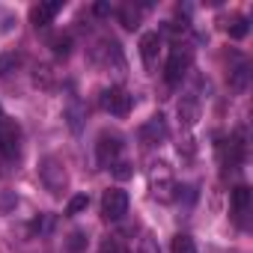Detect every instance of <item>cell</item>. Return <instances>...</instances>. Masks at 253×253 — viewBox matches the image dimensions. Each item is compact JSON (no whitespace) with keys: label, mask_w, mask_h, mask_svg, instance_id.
I'll list each match as a JSON object with an SVG mask.
<instances>
[{"label":"cell","mask_w":253,"mask_h":253,"mask_svg":"<svg viewBox=\"0 0 253 253\" xmlns=\"http://www.w3.org/2000/svg\"><path fill=\"white\" fill-rule=\"evenodd\" d=\"M113 176H116L119 182L131 179V176H134V164H128V161H119V164H113Z\"/></svg>","instance_id":"obj_22"},{"label":"cell","mask_w":253,"mask_h":253,"mask_svg":"<svg viewBox=\"0 0 253 253\" xmlns=\"http://www.w3.org/2000/svg\"><path fill=\"white\" fill-rule=\"evenodd\" d=\"M39 173H42L45 185H48L54 194L66 185V170H63V164H60L57 158H45V161H42V167H39Z\"/></svg>","instance_id":"obj_5"},{"label":"cell","mask_w":253,"mask_h":253,"mask_svg":"<svg viewBox=\"0 0 253 253\" xmlns=\"http://www.w3.org/2000/svg\"><path fill=\"white\" fill-rule=\"evenodd\" d=\"M6 122V113H3V107H0V125H3Z\"/></svg>","instance_id":"obj_29"},{"label":"cell","mask_w":253,"mask_h":253,"mask_svg":"<svg viewBox=\"0 0 253 253\" xmlns=\"http://www.w3.org/2000/svg\"><path fill=\"white\" fill-rule=\"evenodd\" d=\"M15 203H18V197L12 191H3V194H0V214H6L9 209H15Z\"/></svg>","instance_id":"obj_23"},{"label":"cell","mask_w":253,"mask_h":253,"mask_svg":"<svg viewBox=\"0 0 253 253\" xmlns=\"http://www.w3.org/2000/svg\"><path fill=\"white\" fill-rule=\"evenodd\" d=\"M197 116H200L197 101H194V98H182V101H179V119H182L185 125H194V122H197Z\"/></svg>","instance_id":"obj_11"},{"label":"cell","mask_w":253,"mask_h":253,"mask_svg":"<svg viewBox=\"0 0 253 253\" xmlns=\"http://www.w3.org/2000/svg\"><path fill=\"white\" fill-rule=\"evenodd\" d=\"M140 137H143V143H149V146H155L158 140L167 137V122H164L161 113H155V116L143 125V128H140Z\"/></svg>","instance_id":"obj_8"},{"label":"cell","mask_w":253,"mask_h":253,"mask_svg":"<svg viewBox=\"0 0 253 253\" xmlns=\"http://www.w3.org/2000/svg\"><path fill=\"white\" fill-rule=\"evenodd\" d=\"M173 191H179V188H176V182H173L170 176H161V179H155V182H152V197H155V200H161V203H170V200L176 197Z\"/></svg>","instance_id":"obj_10"},{"label":"cell","mask_w":253,"mask_h":253,"mask_svg":"<svg viewBox=\"0 0 253 253\" xmlns=\"http://www.w3.org/2000/svg\"><path fill=\"white\" fill-rule=\"evenodd\" d=\"M51 51H54L57 60H66L72 54V36H54L51 39Z\"/></svg>","instance_id":"obj_12"},{"label":"cell","mask_w":253,"mask_h":253,"mask_svg":"<svg viewBox=\"0 0 253 253\" xmlns=\"http://www.w3.org/2000/svg\"><path fill=\"white\" fill-rule=\"evenodd\" d=\"M247 30H250V21H247L244 15L232 18V24H229V36H232V39H244V36H247Z\"/></svg>","instance_id":"obj_18"},{"label":"cell","mask_w":253,"mask_h":253,"mask_svg":"<svg viewBox=\"0 0 253 253\" xmlns=\"http://www.w3.org/2000/svg\"><path fill=\"white\" fill-rule=\"evenodd\" d=\"M247 78H250V69H247V66H238V69L232 72V78H229V86H232V89H244V86H247Z\"/></svg>","instance_id":"obj_21"},{"label":"cell","mask_w":253,"mask_h":253,"mask_svg":"<svg viewBox=\"0 0 253 253\" xmlns=\"http://www.w3.org/2000/svg\"><path fill=\"white\" fill-rule=\"evenodd\" d=\"M247 206H250V188L247 185L232 188V209L235 211H247Z\"/></svg>","instance_id":"obj_13"},{"label":"cell","mask_w":253,"mask_h":253,"mask_svg":"<svg viewBox=\"0 0 253 253\" xmlns=\"http://www.w3.org/2000/svg\"><path fill=\"white\" fill-rule=\"evenodd\" d=\"M119 152H122V140H119L116 134H101V137H98V143H95V158H98V164L113 167L116 158H119Z\"/></svg>","instance_id":"obj_4"},{"label":"cell","mask_w":253,"mask_h":253,"mask_svg":"<svg viewBox=\"0 0 253 253\" xmlns=\"http://www.w3.org/2000/svg\"><path fill=\"white\" fill-rule=\"evenodd\" d=\"M86 206H89V197L86 194H75L72 200H69V206H66V214H81V211H86Z\"/></svg>","instance_id":"obj_16"},{"label":"cell","mask_w":253,"mask_h":253,"mask_svg":"<svg viewBox=\"0 0 253 253\" xmlns=\"http://www.w3.org/2000/svg\"><path fill=\"white\" fill-rule=\"evenodd\" d=\"M173 253H197V244H194V238L191 235H185V232H179L176 238H173V247H170Z\"/></svg>","instance_id":"obj_14"},{"label":"cell","mask_w":253,"mask_h":253,"mask_svg":"<svg viewBox=\"0 0 253 253\" xmlns=\"http://www.w3.org/2000/svg\"><path fill=\"white\" fill-rule=\"evenodd\" d=\"M18 66V57L15 54H0V75H6V69Z\"/></svg>","instance_id":"obj_24"},{"label":"cell","mask_w":253,"mask_h":253,"mask_svg":"<svg viewBox=\"0 0 253 253\" xmlns=\"http://www.w3.org/2000/svg\"><path fill=\"white\" fill-rule=\"evenodd\" d=\"M98 104H101V110H107V113H113V116H128L134 98L125 92V89H119V86H110V89L101 92Z\"/></svg>","instance_id":"obj_1"},{"label":"cell","mask_w":253,"mask_h":253,"mask_svg":"<svg viewBox=\"0 0 253 253\" xmlns=\"http://www.w3.org/2000/svg\"><path fill=\"white\" fill-rule=\"evenodd\" d=\"M98 253H131L128 247H125L116 235H110V238H104L101 241V247H98Z\"/></svg>","instance_id":"obj_17"},{"label":"cell","mask_w":253,"mask_h":253,"mask_svg":"<svg viewBox=\"0 0 253 253\" xmlns=\"http://www.w3.org/2000/svg\"><path fill=\"white\" fill-rule=\"evenodd\" d=\"M188 66H191V54L176 48V51L167 57V63H164V81H167V84H179V81L185 78Z\"/></svg>","instance_id":"obj_3"},{"label":"cell","mask_w":253,"mask_h":253,"mask_svg":"<svg viewBox=\"0 0 253 253\" xmlns=\"http://www.w3.org/2000/svg\"><path fill=\"white\" fill-rule=\"evenodd\" d=\"M92 12H95L98 18H104V15H110V12H113V6H110V3H104V0H101V3H95V6H92Z\"/></svg>","instance_id":"obj_26"},{"label":"cell","mask_w":253,"mask_h":253,"mask_svg":"<svg viewBox=\"0 0 253 253\" xmlns=\"http://www.w3.org/2000/svg\"><path fill=\"white\" fill-rule=\"evenodd\" d=\"M45 229V217H36V220H30V232L36 235V232H42Z\"/></svg>","instance_id":"obj_27"},{"label":"cell","mask_w":253,"mask_h":253,"mask_svg":"<svg viewBox=\"0 0 253 253\" xmlns=\"http://www.w3.org/2000/svg\"><path fill=\"white\" fill-rule=\"evenodd\" d=\"M137 18H140V12H137L134 6H122V9H119V21H122L125 30H134V27H137Z\"/></svg>","instance_id":"obj_15"},{"label":"cell","mask_w":253,"mask_h":253,"mask_svg":"<svg viewBox=\"0 0 253 253\" xmlns=\"http://www.w3.org/2000/svg\"><path fill=\"white\" fill-rule=\"evenodd\" d=\"M66 247H69V253H84L86 250V232H72L69 235V241H66Z\"/></svg>","instance_id":"obj_19"},{"label":"cell","mask_w":253,"mask_h":253,"mask_svg":"<svg viewBox=\"0 0 253 253\" xmlns=\"http://www.w3.org/2000/svg\"><path fill=\"white\" fill-rule=\"evenodd\" d=\"M18 125L15 122H3V125H0V155H3V158H15L18 155Z\"/></svg>","instance_id":"obj_6"},{"label":"cell","mask_w":253,"mask_h":253,"mask_svg":"<svg viewBox=\"0 0 253 253\" xmlns=\"http://www.w3.org/2000/svg\"><path fill=\"white\" fill-rule=\"evenodd\" d=\"M140 253H158V250H155V241H152V238H143V250H140Z\"/></svg>","instance_id":"obj_28"},{"label":"cell","mask_w":253,"mask_h":253,"mask_svg":"<svg viewBox=\"0 0 253 253\" xmlns=\"http://www.w3.org/2000/svg\"><path fill=\"white\" fill-rule=\"evenodd\" d=\"M60 9H63V0L39 3V6H33V9H30V24H33V27H48V24H51V18H54Z\"/></svg>","instance_id":"obj_7"},{"label":"cell","mask_w":253,"mask_h":253,"mask_svg":"<svg viewBox=\"0 0 253 253\" xmlns=\"http://www.w3.org/2000/svg\"><path fill=\"white\" fill-rule=\"evenodd\" d=\"M36 84H42V86H51V69H48V66L36 69Z\"/></svg>","instance_id":"obj_25"},{"label":"cell","mask_w":253,"mask_h":253,"mask_svg":"<svg viewBox=\"0 0 253 253\" xmlns=\"http://www.w3.org/2000/svg\"><path fill=\"white\" fill-rule=\"evenodd\" d=\"M158 48H161V36L158 33H143L140 36V57H143V63L149 69H152V63L158 57Z\"/></svg>","instance_id":"obj_9"},{"label":"cell","mask_w":253,"mask_h":253,"mask_svg":"<svg viewBox=\"0 0 253 253\" xmlns=\"http://www.w3.org/2000/svg\"><path fill=\"white\" fill-rule=\"evenodd\" d=\"M125 211H128V194L122 188H107L101 194V217L104 220H119Z\"/></svg>","instance_id":"obj_2"},{"label":"cell","mask_w":253,"mask_h":253,"mask_svg":"<svg viewBox=\"0 0 253 253\" xmlns=\"http://www.w3.org/2000/svg\"><path fill=\"white\" fill-rule=\"evenodd\" d=\"M81 113H84V107H81L78 101H72L69 110H66V119H69V128H72V131H81Z\"/></svg>","instance_id":"obj_20"}]
</instances>
